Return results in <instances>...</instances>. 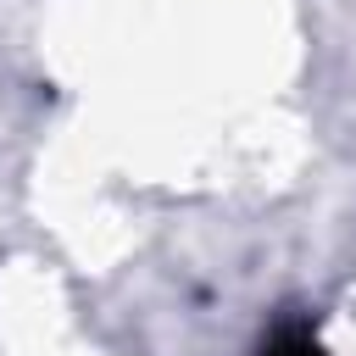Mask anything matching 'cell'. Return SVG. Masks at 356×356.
<instances>
[{"mask_svg":"<svg viewBox=\"0 0 356 356\" xmlns=\"http://www.w3.org/2000/svg\"><path fill=\"white\" fill-rule=\"evenodd\" d=\"M256 356H323V345L312 339V328H300V323H284Z\"/></svg>","mask_w":356,"mask_h":356,"instance_id":"6da1fadb","label":"cell"}]
</instances>
